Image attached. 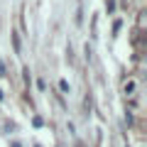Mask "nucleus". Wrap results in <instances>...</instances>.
I'll use <instances>...</instances> for the list:
<instances>
[{
  "instance_id": "nucleus-2",
  "label": "nucleus",
  "mask_w": 147,
  "mask_h": 147,
  "mask_svg": "<svg viewBox=\"0 0 147 147\" xmlns=\"http://www.w3.org/2000/svg\"><path fill=\"white\" fill-rule=\"evenodd\" d=\"M132 91H135V84H132V81H130V84H125V93H132Z\"/></svg>"
},
{
  "instance_id": "nucleus-4",
  "label": "nucleus",
  "mask_w": 147,
  "mask_h": 147,
  "mask_svg": "<svg viewBox=\"0 0 147 147\" xmlns=\"http://www.w3.org/2000/svg\"><path fill=\"white\" fill-rule=\"evenodd\" d=\"M59 88H61L64 93H66V91H69V84H66V81H59Z\"/></svg>"
},
{
  "instance_id": "nucleus-3",
  "label": "nucleus",
  "mask_w": 147,
  "mask_h": 147,
  "mask_svg": "<svg viewBox=\"0 0 147 147\" xmlns=\"http://www.w3.org/2000/svg\"><path fill=\"white\" fill-rule=\"evenodd\" d=\"M12 39H15V52H17V54H20V37H17V34H15V37H12Z\"/></svg>"
},
{
  "instance_id": "nucleus-6",
  "label": "nucleus",
  "mask_w": 147,
  "mask_h": 147,
  "mask_svg": "<svg viewBox=\"0 0 147 147\" xmlns=\"http://www.w3.org/2000/svg\"><path fill=\"white\" fill-rule=\"evenodd\" d=\"M0 100H3V91H0Z\"/></svg>"
},
{
  "instance_id": "nucleus-1",
  "label": "nucleus",
  "mask_w": 147,
  "mask_h": 147,
  "mask_svg": "<svg viewBox=\"0 0 147 147\" xmlns=\"http://www.w3.org/2000/svg\"><path fill=\"white\" fill-rule=\"evenodd\" d=\"M76 25H84V3H81V0H79V10H76Z\"/></svg>"
},
{
  "instance_id": "nucleus-5",
  "label": "nucleus",
  "mask_w": 147,
  "mask_h": 147,
  "mask_svg": "<svg viewBox=\"0 0 147 147\" xmlns=\"http://www.w3.org/2000/svg\"><path fill=\"white\" fill-rule=\"evenodd\" d=\"M0 76H5V66H3V61H0Z\"/></svg>"
}]
</instances>
